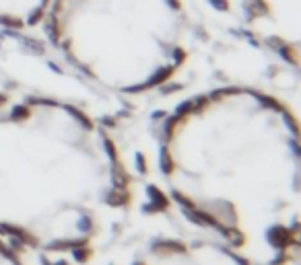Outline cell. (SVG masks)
<instances>
[{"mask_svg": "<svg viewBox=\"0 0 301 265\" xmlns=\"http://www.w3.org/2000/svg\"><path fill=\"white\" fill-rule=\"evenodd\" d=\"M0 265H29L17 247H12L4 236H0Z\"/></svg>", "mask_w": 301, "mask_h": 265, "instance_id": "cell-7", "label": "cell"}, {"mask_svg": "<svg viewBox=\"0 0 301 265\" xmlns=\"http://www.w3.org/2000/svg\"><path fill=\"white\" fill-rule=\"evenodd\" d=\"M132 179L116 138L48 95L0 99V236L39 265H85L124 232Z\"/></svg>", "mask_w": 301, "mask_h": 265, "instance_id": "cell-2", "label": "cell"}, {"mask_svg": "<svg viewBox=\"0 0 301 265\" xmlns=\"http://www.w3.org/2000/svg\"><path fill=\"white\" fill-rule=\"evenodd\" d=\"M52 0H0V27L23 33L42 23Z\"/></svg>", "mask_w": 301, "mask_h": 265, "instance_id": "cell-6", "label": "cell"}, {"mask_svg": "<svg viewBox=\"0 0 301 265\" xmlns=\"http://www.w3.org/2000/svg\"><path fill=\"white\" fill-rule=\"evenodd\" d=\"M248 33L281 60L299 66V0H241Z\"/></svg>", "mask_w": 301, "mask_h": 265, "instance_id": "cell-4", "label": "cell"}, {"mask_svg": "<svg viewBox=\"0 0 301 265\" xmlns=\"http://www.w3.org/2000/svg\"><path fill=\"white\" fill-rule=\"evenodd\" d=\"M157 169L211 239L256 265H299V119L281 97L225 85L184 99L159 123Z\"/></svg>", "mask_w": 301, "mask_h": 265, "instance_id": "cell-1", "label": "cell"}, {"mask_svg": "<svg viewBox=\"0 0 301 265\" xmlns=\"http://www.w3.org/2000/svg\"><path fill=\"white\" fill-rule=\"evenodd\" d=\"M130 265H256L211 236H153L145 241Z\"/></svg>", "mask_w": 301, "mask_h": 265, "instance_id": "cell-5", "label": "cell"}, {"mask_svg": "<svg viewBox=\"0 0 301 265\" xmlns=\"http://www.w3.org/2000/svg\"><path fill=\"white\" fill-rule=\"evenodd\" d=\"M39 27L75 74L122 97L169 85L196 41L186 0H52Z\"/></svg>", "mask_w": 301, "mask_h": 265, "instance_id": "cell-3", "label": "cell"}]
</instances>
